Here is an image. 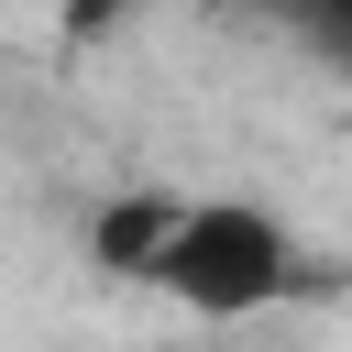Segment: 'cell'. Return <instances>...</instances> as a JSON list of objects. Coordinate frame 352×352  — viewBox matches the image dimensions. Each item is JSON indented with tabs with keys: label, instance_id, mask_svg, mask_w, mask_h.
<instances>
[{
	"label": "cell",
	"instance_id": "cell-1",
	"mask_svg": "<svg viewBox=\"0 0 352 352\" xmlns=\"http://www.w3.org/2000/svg\"><path fill=\"white\" fill-rule=\"evenodd\" d=\"M88 264L110 286H154L165 308L231 330V319H275L297 297H319L330 275L308 264V242L264 209V198H198V187H110L88 209Z\"/></svg>",
	"mask_w": 352,
	"mask_h": 352
},
{
	"label": "cell",
	"instance_id": "cell-3",
	"mask_svg": "<svg viewBox=\"0 0 352 352\" xmlns=\"http://www.w3.org/2000/svg\"><path fill=\"white\" fill-rule=\"evenodd\" d=\"M154 0H55V33L66 44H110V33H132Z\"/></svg>",
	"mask_w": 352,
	"mask_h": 352
},
{
	"label": "cell",
	"instance_id": "cell-2",
	"mask_svg": "<svg viewBox=\"0 0 352 352\" xmlns=\"http://www.w3.org/2000/svg\"><path fill=\"white\" fill-rule=\"evenodd\" d=\"M253 11H264L275 33H297L330 77H352V0H253Z\"/></svg>",
	"mask_w": 352,
	"mask_h": 352
}]
</instances>
